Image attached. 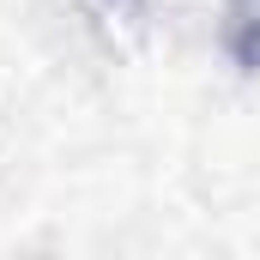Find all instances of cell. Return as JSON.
I'll use <instances>...</instances> for the list:
<instances>
[{
  "mask_svg": "<svg viewBox=\"0 0 260 260\" xmlns=\"http://www.w3.org/2000/svg\"><path fill=\"white\" fill-rule=\"evenodd\" d=\"M224 30L230 55L242 67H260V0H224Z\"/></svg>",
  "mask_w": 260,
  "mask_h": 260,
  "instance_id": "obj_1",
  "label": "cell"
}]
</instances>
